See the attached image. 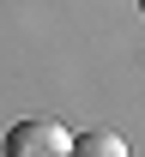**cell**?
Returning <instances> with one entry per match:
<instances>
[{
    "mask_svg": "<svg viewBox=\"0 0 145 157\" xmlns=\"http://www.w3.org/2000/svg\"><path fill=\"white\" fill-rule=\"evenodd\" d=\"M67 127L61 121H48V115H30L18 121L12 133H6V157H67Z\"/></svg>",
    "mask_w": 145,
    "mask_h": 157,
    "instance_id": "6da1fadb",
    "label": "cell"
},
{
    "mask_svg": "<svg viewBox=\"0 0 145 157\" xmlns=\"http://www.w3.org/2000/svg\"><path fill=\"white\" fill-rule=\"evenodd\" d=\"M67 157H127V139L115 127H85L67 139Z\"/></svg>",
    "mask_w": 145,
    "mask_h": 157,
    "instance_id": "7a4b0ae2",
    "label": "cell"
}]
</instances>
